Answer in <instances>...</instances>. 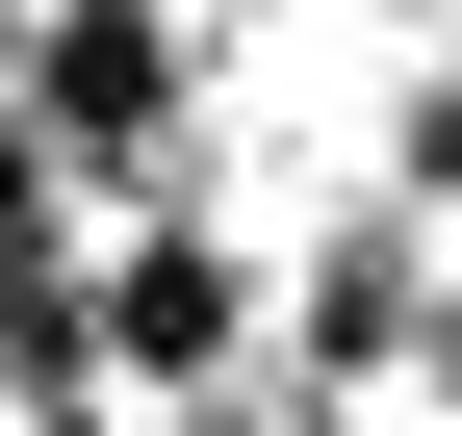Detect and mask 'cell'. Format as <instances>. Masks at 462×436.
I'll use <instances>...</instances> for the list:
<instances>
[{"label":"cell","mask_w":462,"mask_h":436,"mask_svg":"<svg viewBox=\"0 0 462 436\" xmlns=\"http://www.w3.org/2000/svg\"><path fill=\"white\" fill-rule=\"evenodd\" d=\"M26 129L51 154H154L180 129V0H51L26 26Z\"/></svg>","instance_id":"cell-1"},{"label":"cell","mask_w":462,"mask_h":436,"mask_svg":"<svg viewBox=\"0 0 462 436\" xmlns=\"http://www.w3.org/2000/svg\"><path fill=\"white\" fill-rule=\"evenodd\" d=\"M103 359L206 411L231 359H257V257H231V232H129V257H103Z\"/></svg>","instance_id":"cell-2"},{"label":"cell","mask_w":462,"mask_h":436,"mask_svg":"<svg viewBox=\"0 0 462 436\" xmlns=\"http://www.w3.org/2000/svg\"><path fill=\"white\" fill-rule=\"evenodd\" d=\"M411 180H437V205H462V77H437V103H411Z\"/></svg>","instance_id":"cell-3"},{"label":"cell","mask_w":462,"mask_h":436,"mask_svg":"<svg viewBox=\"0 0 462 436\" xmlns=\"http://www.w3.org/2000/svg\"><path fill=\"white\" fill-rule=\"evenodd\" d=\"M154 436H282V411H231V386H206V411H154Z\"/></svg>","instance_id":"cell-4"}]
</instances>
